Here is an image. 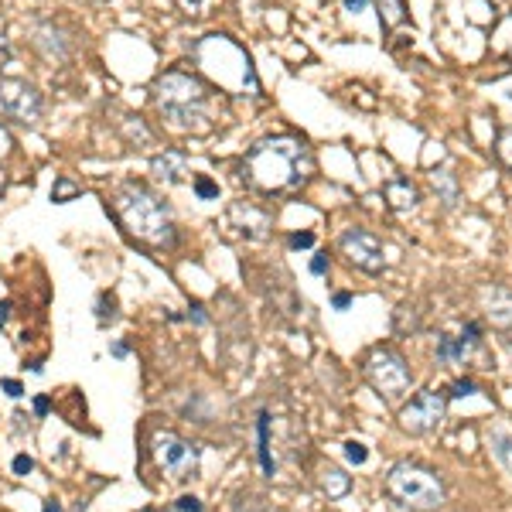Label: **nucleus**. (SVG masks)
Segmentation results:
<instances>
[{
  "mask_svg": "<svg viewBox=\"0 0 512 512\" xmlns=\"http://www.w3.org/2000/svg\"><path fill=\"white\" fill-rule=\"evenodd\" d=\"M311 147L294 134L263 137L246 151L243 178L260 195H287L311 178Z\"/></svg>",
  "mask_w": 512,
  "mask_h": 512,
  "instance_id": "obj_1",
  "label": "nucleus"
},
{
  "mask_svg": "<svg viewBox=\"0 0 512 512\" xmlns=\"http://www.w3.org/2000/svg\"><path fill=\"white\" fill-rule=\"evenodd\" d=\"M113 216L137 246H147L154 253L178 246V226L171 219V209L144 181H123L113 192Z\"/></svg>",
  "mask_w": 512,
  "mask_h": 512,
  "instance_id": "obj_2",
  "label": "nucleus"
},
{
  "mask_svg": "<svg viewBox=\"0 0 512 512\" xmlns=\"http://www.w3.org/2000/svg\"><path fill=\"white\" fill-rule=\"evenodd\" d=\"M154 103H158L161 120L168 123L178 134H212L216 130V117L209 110V86L202 79L192 76V72L181 69H168L154 79Z\"/></svg>",
  "mask_w": 512,
  "mask_h": 512,
  "instance_id": "obj_3",
  "label": "nucleus"
},
{
  "mask_svg": "<svg viewBox=\"0 0 512 512\" xmlns=\"http://www.w3.org/2000/svg\"><path fill=\"white\" fill-rule=\"evenodd\" d=\"M386 495L403 509L431 512L444 506V482L431 468L414 465V461H396L386 472Z\"/></svg>",
  "mask_w": 512,
  "mask_h": 512,
  "instance_id": "obj_4",
  "label": "nucleus"
},
{
  "mask_svg": "<svg viewBox=\"0 0 512 512\" xmlns=\"http://www.w3.org/2000/svg\"><path fill=\"white\" fill-rule=\"evenodd\" d=\"M362 373H366L369 386H373L383 400H403L410 383H414V373H410L407 359L396 349H373L366 366H362Z\"/></svg>",
  "mask_w": 512,
  "mask_h": 512,
  "instance_id": "obj_5",
  "label": "nucleus"
},
{
  "mask_svg": "<svg viewBox=\"0 0 512 512\" xmlns=\"http://www.w3.org/2000/svg\"><path fill=\"white\" fill-rule=\"evenodd\" d=\"M151 451H154V461H158L161 472L168 478H175V482L192 478L198 472V461H202V448H198L195 441H185V437L175 431L154 434Z\"/></svg>",
  "mask_w": 512,
  "mask_h": 512,
  "instance_id": "obj_6",
  "label": "nucleus"
},
{
  "mask_svg": "<svg viewBox=\"0 0 512 512\" xmlns=\"http://www.w3.org/2000/svg\"><path fill=\"white\" fill-rule=\"evenodd\" d=\"M45 113V96L28 79H0V117L35 127Z\"/></svg>",
  "mask_w": 512,
  "mask_h": 512,
  "instance_id": "obj_7",
  "label": "nucleus"
},
{
  "mask_svg": "<svg viewBox=\"0 0 512 512\" xmlns=\"http://www.w3.org/2000/svg\"><path fill=\"white\" fill-rule=\"evenodd\" d=\"M444 414H448V393L441 390H420L414 400L400 407V427L407 434H434L441 427Z\"/></svg>",
  "mask_w": 512,
  "mask_h": 512,
  "instance_id": "obj_8",
  "label": "nucleus"
},
{
  "mask_svg": "<svg viewBox=\"0 0 512 512\" xmlns=\"http://www.w3.org/2000/svg\"><path fill=\"white\" fill-rule=\"evenodd\" d=\"M338 250H342L345 260H349L355 270H362V274L376 277L386 270V250H383V243H379V236L369 233V229H345V233L338 236Z\"/></svg>",
  "mask_w": 512,
  "mask_h": 512,
  "instance_id": "obj_9",
  "label": "nucleus"
},
{
  "mask_svg": "<svg viewBox=\"0 0 512 512\" xmlns=\"http://www.w3.org/2000/svg\"><path fill=\"white\" fill-rule=\"evenodd\" d=\"M478 345H482V325H478V321H468L461 335L437 338V362H444V366H465Z\"/></svg>",
  "mask_w": 512,
  "mask_h": 512,
  "instance_id": "obj_10",
  "label": "nucleus"
},
{
  "mask_svg": "<svg viewBox=\"0 0 512 512\" xmlns=\"http://www.w3.org/2000/svg\"><path fill=\"white\" fill-rule=\"evenodd\" d=\"M31 45L45 62H65L72 55V35L55 21H41L31 31Z\"/></svg>",
  "mask_w": 512,
  "mask_h": 512,
  "instance_id": "obj_11",
  "label": "nucleus"
},
{
  "mask_svg": "<svg viewBox=\"0 0 512 512\" xmlns=\"http://www.w3.org/2000/svg\"><path fill=\"white\" fill-rule=\"evenodd\" d=\"M233 222H236V229L243 236H250V239H263L270 233V226H274V219H270V212L267 209H260L256 202H236L233 205Z\"/></svg>",
  "mask_w": 512,
  "mask_h": 512,
  "instance_id": "obj_12",
  "label": "nucleus"
},
{
  "mask_svg": "<svg viewBox=\"0 0 512 512\" xmlns=\"http://www.w3.org/2000/svg\"><path fill=\"white\" fill-rule=\"evenodd\" d=\"M151 171L164 185H181L188 175V158L181 151H161L151 158Z\"/></svg>",
  "mask_w": 512,
  "mask_h": 512,
  "instance_id": "obj_13",
  "label": "nucleus"
},
{
  "mask_svg": "<svg viewBox=\"0 0 512 512\" xmlns=\"http://www.w3.org/2000/svg\"><path fill=\"white\" fill-rule=\"evenodd\" d=\"M383 198H386V205H390L393 212H414L417 205H420V192H417V185L410 178L386 181V185H383Z\"/></svg>",
  "mask_w": 512,
  "mask_h": 512,
  "instance_id": "obj_14",
  "label": "nucleus"
},
{
  "mask_svg": "<svg viewBox=\"0 0 512 512\" xmlns=\"http://www.w3.org/2000/svg\"><path fill=\"white\" fill-rule=\"evenodd\" d=\"M485 304H489V318L492 325L499 328H509L512 325V291H502V287H492V291H485Z\"/></svg>",
  "mask_w": 512,
  "mask_h": 512,
  "instance_id": "obj_15",
  "label": "nucleus"
},
{
  "mask_svg": "<svg viewBox=\"0 0 512 512\" xmlns=\"http://www.w3.org/2000/svg\"><path fill=\"white\" fill-rule=\"evenodd\" d=\"M318 485H321V492H325L328 499H342V495L352 489V478L345 475L338 465H321V472H318Z\"/></svg>",
  "mask_w": 512,
  "mask_h": 512,
  "instance_id": "obj_16",
  "label": "nucleus"
},
{
  "mask_svg": "<svg viewBox=\"0 0 512 512\" xmlns=\"http://www.w3.org/2000/svg\"><path fill=\"white\" fill-rule=\"evenodd\" d=\"M431 185H434L437 198L444 202V209H454V205H458L461 188H458V178H454L448 168H437L434 175H431Z\"/></svg>",
  "mask_w": 512,
  "mask_h": 512,
  "instance_id": "obj_17",
  "label": "nucleus"
},
{
  "mask_svg": "<svg viewBox=\"0 0 512 512\" xmlns=\"http://www.w3.org/2000/svg\"><path fill=\"white\" fill-rule=\"evenodd\" d=\"M373 4H376V11H379V24H383L386 31L400 28V24L410 18L407 0H373Z\"/></svg>",
  "mask_w": 512,
  "mask_h": 512,
  "instance_id": "obj_18",
  "label": "nucleus"
},
{
  "mask_svg": "<svg viewBox=\"0 0 512 512\" xmlns=\"http://www.w3.org/2000/svg\"><path fill=\"white\" fill-rule=\"evenodd\" d=\"M256 437H260V448H256V454H260L263 472L274 475V458H270V414L267 410H260V417H256Z\"/></svg>",
  "mask_w": 512,
  "mask_h": 512,
  "instance_id": "obj_19",
  "label": "nucleus"
},
{
  "mask_svg": "<svg viewBox=\"0 0 512 512\" xmlns=\"http://www.w3.org/2000/svg\"><path fill=\"white\" fill-rule=\"evenodd\" d=\"M120 134L130 140L134 147H151V130H147V123L140 117H123L120 120Z\"/></svg>",
  "mask_w": 512,
  "mask_h": 512,
  "instance_id": "obj_20",
  "label": "nucleus"
},
{
  "mask_svg": "<svg viewBox=\"0 0 512 512\" xmlns=\"http://www.w3.org/2000/svg\"><path fill=\"white\" fill-rule=\"evenodd\" d=\"M82 192V188L72 181L69 175H62V178H55V185H52V202H59V205H65V202H72Z\"/></svg>",
  "mask_w": 512,
  "mask_h": 512,
  "instance_id": "obj_21",
  "label": "nucleus"
},
{
  "mask_svg": "<svg viewBox=\"0 0 512 512\" xmlns=\"http://www.w3.org/2000/svg\"><path fill=\"white\" fill-rule=\"evenodd\" d=\"M495 158H499L502 168L512 171V130H502V134L495 137Z\"/></svg>",
  "mask_w": 512,
  "mask_h": 512,
  "instance_id": "obj_22",
  "label": "nucleus"
},
{
  "mask_svg": "<svg viewBox=\"0 0 512 512\" xmlns=\"http://www.w3.org/2000/svg\"><path fill=\"white\" fill-rule=\"evenodd\" d=\"M345 458H349L352 465H366V458H369L366 444H359V441H349V444H345Z\"/></svg>",
  "mask_w": 512,
  "mask_h": 512,
  "instance_id": "obj_23",
  "label": "nucleus"
},
{
  "mask_svg": "<svg viewBox=\"0 0 512 512\" xmlns=\"http://www.w3.org/2000/svg\"><path fill=\"white\" fill-rule=\"evenodd\" d=\"M195 192H198V198H219V185H216V181H209L205 175H198L195 178Z\"/></svg>",
  "mask_w": 512,
  "mask_h": 512,
  "instance_id": "obj_24",
  "label": "nucleus"
},
{
  "mask_svg": "<svg viewBox=\"0 0 512 512\" xmlns=\"http://www.w3.org/2000/svg\"><path fill=\"white\" fill-rule=\"evenodd\" d=\"M14 154V134L0 123V161H7Z\"/></svg>",
  "mask_w": 512,
  "mask_h": 512,
  "instance_id": "obj_25",
  "label": "nucleus"
},
{
  "mask_svg": "<svg viewBox=\"0 0 512 512\" xmlns=\"http://www.w3.org/2000/svg\"><path fill=\"white\" fill-rule=\"evenodd\" d=\"M475 390H478L475 379H458V383L451 386V393H448V396H454V400H461V396H472Z\"/></svg>",
  "mask_w": 512,
  "mask_h": 512,
  "instance_id": "obj_26",
  "label": "nucleus"
},
{
  "mask_svg": "<svg viewBox=\"0 0 512 512\" xmlns=\"http://www.w3.org/2000/svg\"><path fill=\"white\" fill-rule=\"evenodd\" d=\"M328 270H332V260H328V253H315V260H311V274L325 277Z\"/></svg>",
  "mask_w": 512,
  "mask_h": 512,
  "instance_id": "obj_27",
  "label": "nucleus"
},
{
  "mask_svg": "<svg viewBox=\"0 0 512 512\" xmlns=\"http://www.w3.org/2000/svg\"><path fill=\"white\" fill-rule=\"evenodd\" d=\"M287 243H291V250H308V246H315V233H294Z\"/></svg>",
  "mask_w": 512,
  "mask_h": 512,
  "instance_id": "obj_28",
  "label": "nucleus"
},
{
  "mask_svg": "<svg viewBox=\"0 0 512 512\" xmlns=\"http://www.w3.org/2000/svg\"><path fill=\"white\" fill-rule=\"evenodd\" d=\"M175 509H178V512H205V509H202V502H198L195 495H181V499L175 502Z\"/></svg>",
  "mask_w": 512,
  "mask_h": 512,
  "instance_id": "obj_29",
  "label": "nucleus"
},
{
  "mask_svg": "<svg viewBox=\"0 0 512 512\" xmlns=\"http://www.w3.org/2000/svg\"><path fill=\"white\" fill-rule=\"evenodd\" d=\"M14 472H18V475H28V472H35V461H31L28 454H18V458H14Z\"/></svg>",
  "mask_w": 512,
  "mask_h": 512,
  "instance_id": "obj_30",
  "label": "nucleus"
},
{
  "mask_svg": "<svg viewBox=\"0 0 512 512\" xmlns=\"http://www.w3.org/2000/svg\"><path fill=\"white\" fill-rule=\"evenodd\" d=\"M0 390H4L7 396H14V400H18V396H24V386L18 383V379H4V383H0Z\"/></svg>",
  "mask_w": 512,
  "mask_h": 512,
  "instance_id": "obj_31",
  "label": "nucleus"
},
{
  "mask_svg": "<svg viewBox=\"0 0 512 512\" xmlns=\"http://www.w3.org/2000/svg\"><path fill=\"white\" fill-rule=\"evenodd\" d=\"M175 4L181 7L185 14H202V7H205V0H175Z\"/></svg>",
  "mask_w": 512,
  "mask_h": 512,
  "instance_id": "obj_32",
  "label": "nucleus"
},
{
  "mask_svg": "<svg viewBox=\"0 0 512 512\" xmlns=\"http://www.w3.org/2000/svg\"><path fill=\"white\" fill-rule=\"evenodd\" d=\"M14 59V48H11V41H7L4 35H0V69H4L7 62Z\"/></svg>",
  "mask_w": 512,
  "mask_h": 512,
  "instance_id": "obj_33",
  "label": "nucleus"
},
{
  "mask_svg": "<svg viewBox=\"0 0 512 512\" xmlns=\"http://www.w3.org/2000/svg\"><path fill=\"white\" fill-rule=\"evenodd\" d=\"M332 304H335L338 311H345V308L352 304V294H335V297H332Z\"/></svg>",
  "mask_w": 512,
  "mask_h": 512,
  "instance_id": "obj_34",
  "label": "nucleus"
},
{
  "mask_svg": "<svg viewBox=\"0 0 512 512\" xmlns=\"http://www.w3.org/2000/svg\"><path fill=\"white\" fill-rule=\"evenodd\" d=\"M188 318H192L195 325H205V308H202V304H192V315H188Z\"/></svg>",
  "mask_w": 512,
  "mask_h": 512,
  "instance_id": "obj_35",
  "label": "nucleus"
},
{
  "mask_svg": "<svg viewBox=\"0 0 512 512\" xmlns=\"http://www.w3.org/2000/svg\"><path fill=\"white\" fill-rule=\"evenodd\" d=\"M7 318H11V304L4 301V304H0V328L7 325Z\"/></svg>",
  "mask_w": 512,
  "mask_h": 512,
  "instance_id": "obj_36",
  "label": "nucleus"
},
{
  "mask_svg": "<svg viewBox=\"0 0 512 512\" xmlns=\"http://www.w3.org/2000/svg\"><path fill=\"white\" fill-rule=\"evenodd\" d=\"M366 4H369V0H345V7H349V11H362Z\"/></svg>",
  "mask_w": 512,
  "mask_h": 512,
  "instance_id": "obj_37",
  "label": "nucleus"
},
{
  "mask_svg": "<svg viewBox=\"0 0 512 512\" xmlns=\"http://www.w3.org/2000/svg\"><path fill=\"white\" fill-rule=\"evenodd\" d=\"M45 512H65V509H62V506H59V502H55V499H48V502H45Z\"/></svg>",
  "mask_w": 512,
  "mask_h": 512,
  "instance_id": "obj_38",
  "label": "nucleus"
},
{
  "mask_svg": "<svg viewBox=\"0 0 512 512\" xmlns=\"http://www.w3.org/2000/svg\"><path fill=\"white\" fill-rule=\"evenodd\" d=\"M35 410H38V414H48V400H45V396H41V400L35 403Z\"/></svg>",
  "mask_w": 512,
  "mask_h": 512,
  "instance_id": "obj_39",
  "label": "nucleus"
},
{
  "mask_svg": "<svg viewBox=\"0 0 512 512\" xmlns=\"http://www.w3.org/2000/svg\"><path fill=\"white\" fill-rule=\"evenodd\" d=\"M137 512H154V509H137Z\"/></svg>",
  "mask_w": 512,
  "mask_h": 512,
  "instance_id": "obj_40",
  "label": "nucleus"
},
{
  "mask_svg": "<svg viewBox=\"0 0 512 512\" xmlns=\"http://www.w3.org/2000/svg\"><path fill=\"white\" fill-rule=\"evenodd\" d=\"M103 4H106V0H103Z\"/></svg>",
  "mask_w": 512,
  "mask_h": 512,
  "instance_id": "obj_41",
  "label": "nucleus"
}]
</instances>
